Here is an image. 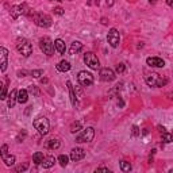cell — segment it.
<instances>
[{"mask_svg": "<svg viewBox=\"0 0 173 173\" xmlns=\"http://www.w3.org/2000/svg\"><path fill=\"white\" fill-rule=\"evenodd\" d=\"M157 2V0H150V3H151V4H154V3H156Z\"/></svg>", "mask_w": 173, "mask_h": 173, "instance_id": "cell-43", "label": "cell"}, {"mask_svg": "<svg viewBox=\"0 0 173 173\" xmlns=\"http://www.w3.org/2000/svg\"><path fill=\"white\" fill-rule=\"evenodd\" d=\"M77 78H78V83H80L83 86H91L92 84H93V76H92L89 72H85V70L78 72Z\"/></svg>", "mask_w": 173, "mask_h": 173, "instance_id": "cell-8", "label": "cell"}, {"mask_svg": "<svg viewBox=\"0 0 173 173\" xmlns=\"http://www.w3.org/2000/svg\"><path fill=\"white\" fill-rule=\"evenodd\" d=\"M131 134H132V137H139V135H141V130H139V127H138V126H132Z\"/></svg>", "mask_w": 173, "mask_h": 173, "instance_id": "cell-31", "label": "cell"}, {"mask_svg": "<svg viewBox=\"0 0 173 173\" xmlns=\"http://www.w3.org/2000/svg\"><path fill=\"white\" fill-rule=\"evenodd\" d=\"M42 74H43V70H41V69L32 70V72H31V76H32V77H35V78L41 77V76H42Z\"/></svg>", "mask_w": 173, "mask_h": 173, "instance_id": "cell-32", "label": "cell"}, {"mask_svg": "<svg viewBox=\"0 0 173 173\" xmlns=\"http://www.w3.org/2000/svg\"><path fill=\"white\" fill-rule=\"evenodd\" d=\"M7 151H8V146L7 145H3L2 146V151H0V154H2V158L7 156Z\"/></svg>", "mask_w": 173, "mask_h": 173, "instance_id": "cell-36", "label": "cell"}, {"mask_svg": "<svg viewBox=\"0 0 173 173\" xmlns=\"http://www.w3.org/2000/svg\"><path fill=\"white\" fill-rule=\"evenodd\" d=\"M54 162H56V158H54L53 156H47V157H45V159H43V162L41 165H42L45 169H49V168H51L54 165Z\"/></svg>", "mask_w": 173, "mask_h": 173, "instance_id": "cell-22", "label": "cell"}, {"mask_svg": "<svg viewBox=\"0 0 173 173\" xmlns=\"http://www.w3.org/2000/svg\"><path fill=\"white\" fill-rule=\"evenodd\" d=\"M27 168H29V164H27V162H26V164H23V165H19V166H16V172H24V170H27Z\"/></svg>", "mask_w": 173, "mask_h": 173, "instance_id": "cell-33", "label": "cell"}, {"mask_svg": "<svg viewBox=\"0 0 173 173\" xmlns=\"http://www.w3.org/2000/svg\"><path fill=\"white\" fill-rule=\"evenodd\" d=\"M35 130L39 132L41 135H46L49 132V129H50V124H49V120L45 118V116H38L37 119H34L32 122Z\"/></svg>", "mask_w": 173, "mask_h": 173, "instance_id": "cell-3", "label": "cell"}, {"mask_svg": "<svg viewBox=\"0 0 173 173\" xmlns=\"http://www.w3.org/2000/svg\"><path fill=\"white\" fill-rule=\"evenodd\" d=\"M43 159H45V156H43V153H41V151H37V153H34V156H32V161L37 165L42 164Z\"/></svg>", "mask_w": 173, "mask_h": 173, "instance_id": "cell-23", "label": "cell"}, {"mask_svg": "<svg viewBox=\"0 0 173 173\" xmlns=\"http://www.w3.org/2000/svg\"><path fill=\"white\" fill-rule=\"evenodd\" d=\"M81 130V122H73L72 126H70V132L72 134H76Z\"/></svg>", "mask_w": 173, "mask_h": 173, "instance_id": "cell-26", "label": "cell"}, {"mask_svg": "<svg viewBox=\"0 0 173 173\" xmlns=\"http://www.w3.org/2000/svg\"><path fill=\"white\" fill-rule=\"evenodd\" d=\"M3 161H4V164L7 165V166H11V165L15 164V156H12V154H7L5 157H3Z\"/></svg>", "mask_w": 173, "mask_h": 173, "instance_id": "cell-24", "label": "cell"}, {"mask_svg": "<svg viewBox=\"0 0 173 173\" xmlns=\"http://www.w3.org/2000/svg\"><path fill=\"white\" fill-rule=\"evenodd\" d=\"M27 100H29V91H26V89L18 91V102L20 104H24V103H27Z\"/></svg>", "mask_w": 173, "mask_h": 173, "instance_id": "cell-19", "label": "cell"}, {"mask_svg": "<svg viewBox=\"0 0 173 173\" xmlns=\"http://www.w3.org/2000/svg\"><path fill=\"white\" fill-rule=\"evenodd\" d=\"M16 50L23 57H29L32 53V46L29 39L26 38H18L16 39Z\"/></svg>", "mask_w": 173, "mask_h": 173, "instance_id": "cell-1", "label": "cell"}, {"mask_svg": "<svg viewBox=\"0 0 173 173\" xmlns=\"http://www.w3.org/2000/svg\"><path fill=\"white\" fill-rule=\"evenodd\" d=\"M26 137H27V132H26V130H23V131H20V132L18 134V137H16V141H18V142H22V141H23Z\"/></svg>", "mask_w": 173, "mask_h": 173, "instance_id": "cell-30", "label": "cell"}, {"mask_svg": "<svg viewBox=\"0 0 173 173\" xmlns=\"http://www.w3.org/2000/svg\"><path fill=\"white\" fill-rule=\"evenodd\" d=\"M107 41H108V43H110L111 47H118L119 42H120V35H119L118 30H116V29H111L110 31H108Z\"/></svg>", "mask_w": 173, "mask_h": 173, "instance_id": "cell-10", "label": "cell"}, {"mask_svg": "<svg viewBox=\"0 0 173 173\" xmlns=\"http://www.w3.org/2000/svg\"><path fill=\"white\" fill-rule=\"evenodd\" d=\"M105 4H107L108 7H111V5H114V0H105Z\"/></svg>", "mask_w": 173, "mask_h": 173, "instance_id": "cell-40", "label": "cell"}, {"mask_svg": "<svg viewBox=\"0 0 173 173\" xmlns=\"http://www.w3.org/2000/svg\"><path fill=\"white\" fill-rule=\"evenodd\" d=\"M7 86H8V78H5L4 84H3V86H2V93H0V99L2 100L7 99Z\"/></svg>", "mask_w": 173, "mask_h": 173, "instance_id": "cell-25", "label": "cell"}, {"mask_svg": "<svg viewBox=\"0 0 173 173\" xmlns=\"http://www.w3.org/2000/svg\"><path fill=\"white\" fill-rule=\"evenodd\" d=\"M45 147L49 149V150H57L59 147V141L58 139H49L46 141Z\"/></svg>", "mask_w": 173, "mask_h": 173, "instance_id": "cell-20", "label": "cell"}, {"mask_svg": "<svg viewBox=\"0 0 173 173\" xmlns=\"http://www.w3.org/2000/svg\"><path fill=\"white\" fill-rule=\"evenodd\" d=\"M29 7H27L26 4H22V5H14V7H11V16H12V19H18L20 15H29Z\"/></svg>", "mask_w": 173, "mask_h": 173, "instance_id": "cell-9", "label": "cell"}, {"mask_svg": "<svg viewBox=\"0 0 173 173\" xmlns=\"http://www.w3.org/2000/svg\"><path fill=\"white\" fill-rule=\"evenodd\" d=\"M116 72H118V73H123L124 72V64H122V62H120V64L116 65Z\"/></svg>", "mask_w": 173, "mask_h": 173, "instance_id": "cell-37", "label": "cell"}, {"mask_svg": "<svg viewBox=\"0 0 173 173\" xmlns=\"http://www.w3.org/2000/svg\"><path fill=\"white\" fill-rule=\"evenodd\" d=\"M84 157H85V151H84L81 147H74V149H72V151H70V159L74 162L83 159Z\"/></svg>", "mask_w": 173, "mask_h": 173, "instance_id": "cell-14", "label": "cell"}, {"mask_svg": "<svg viewBox=\"0 0 173 173\" xmlns=\"http://www.w3.org/2000/svg\"><path fill=\"white\" fill-rule=\"evenodd\" d=\"M18 102V91L16 89H12V91L10 92V95H8V107L10 108H14V105H15V103Z\"/></svg>", "mask_w": 173, "mask_h": 173, "instance_id": "cell-16", "label": "cell"}, {"mask_svg": "<svg viewBox=\"0 0 173 173\" xmlns=\"http://www.w3.org/2000/svg\"><path fill=\"white\" fill-rule=\"evenodd\" d=\"M58 162H59V165H61V166L65 168L68 165V162H69V157L65 156V154H61V156L58 157Z\"/></svg>", "mask_w": 173, "mask_h": 173, "instance_id": "cell-28", "label": "cell"}, {"mask_svg": "<svg viewBox=\"0 0 173 173\" xmlns=\"http://www.w3.org/2000/svg\"><path fill=\"white\" fill-rule=\"evenodd\" d=\"M54 46H56V50L58 51V54H65L66 51V46H65V42L62 39H56L54 41Z\"/></svg>", "mask_w": 173, "mask_h": 173, "instance_id": "cell-18", "label": "cell"}, {"mask_svg": "<svg viewBox=\"0 0 173 173\" xmlns=\"http://www.w3.org/2000/svg\"><path fill=\"white\" fill-rule=\"evenodd\" d=\"M162 141H164L165 143L173 142V134H170V132H168V131L162 132Z\"/></svg>", "mask_w": 173, "mask_h": 173, "instance_id": "cell-27", "label": "cell"}, {"mask_svg": "<svg viewBox=\"0 0 173 173\" xmlns=\"http://www.w3.org/2000/svg\"><path fill=\"white\" fill-rule=\"evenodd\" d=\"M84 62H85L86 66H89L91 69H93V70H97L100 68L99 58H97L92 51H88V53L84 54Z\"/></svg>", "mask_w": 173, "mask_h": 173, "instance_id": "cell-7", "label": "cell"}, {"mask_svg": "<svg viewBox=\"0 0 173 173\" xmlns=\"http://www.w3.org/2000/svg\"><path fill=\"white\" fill-rule=\"evenodd\" d=\"M83 50V43L78 42V41H74V42L70 45V49H69V54L70 56H74V54L80 53Z\"/></svg>", "mask_w": 173, "mask_h": 173, "instance_id": "cell-15", "label": "cell"}, {"mask_svg": "<svg viewBox=\"0 0 173 173\" xmlns=\"http://www.w3.org/2000/svg\"><path fill=\"white\" fill-rule=\"evenodd\" d=\"M120 169L123 170V172H130L131 170V164L127 161H122L120 162Z\"/></svg>", "mask_w": 173, "mask_h": 173, "instance_id": "cell-29", "label": "cell"}, {"mask_svg": "<svg viewBox=\"0 0 173 173\" xmlns=\"http://www.w3.org/2000/svg\"><path fill=\"white\" fill-rule=\"evenodd\" d=\"M31 18H32V22H34L38 27H43V29H46V27L51 26V18L49 15H46V14L32 12Z\"/></svg>", "mask_w": 173, "mask_h": 173, "instance_id": "cell-2", "label": "cell"}, {"mask_svg": "<svg viewBox=\"0 0 173 173\" xmlns=\"http://www.w3.org/2000/svg\"><path fill=\"white\" fill-rule=\"evenodd\" d=\"M100 80L102 81H105V83H110V81H114L115 80V72H114L112 69H110V68H102L100 69Z\"/></svg>", "mask_w": 173, "mask_h": 173, "instance_id": "cell-11", "label": "cell"}, {"mask_svg": "<svg viewBox=\"0 0 173 173\" xmlns=\"http://www.w3.org/2000/svg\"><path fill=\"white\" fill-rule=\"evenodd\" d=\"M168 83L166 78H162L158 73H150L146 76V84L149 86H162Z\"/></svg>", "mask_w": 173, "mask_h": 173, "instance_id": "cell-5", "label": "cell"}, {"mask_svg": "<svg viewBox=\"0 0 173 173\" xmlns=\"http://www.w3.org/2000/svg\"><path fill=\"white\" fill-rule=\"evenodd\" d=\"M54 14H56V15H58V16H62V15H64V10H62V8L61 7H56V8H54Z\"/></svg>", "mask_w": 173, "mask_h": 173, "instance_id": "cell-35", "label": "cell"}, {"mask_svg": "<svg viewBox=\"0 0 173 173\" xmlns=\"http://www.w3.org/2000/svg\"><path fill=\"white\" fill-rule=\"evenodd\" d=\"M66 85H68V89H69V95H70V102H72L73 105L77 104V99H76V93H74V88H73L72 83L70 81H66Z\"/></svg>", "mask_w": 173, "mask_h": 173, "instance_id": "cell-21", "label": "cell"}, {"mask_svg": "<svg viewBox=\"0 0 173 173\" xmlns=\"http://www.w3.org/2000/svg\"><path fill=\"white\" fill-rule=\"evenodd\" d=\"M29 92L30 93H32V95H35V96H38V95H39V91H38V88L35 85H31L29 88Z\"/></svg>", "mask_w": 173, "mask_h": 173, "instance_id": "cell-34", "label": "cell"}, {"mask_svg": "<svg viewBox=\"0 0 173 173\" xmlns=\"http://www.w3.org/2000/svg\"><path fill=\"white\" fill-rule=\"evenodd\" d=\"M157 129H158V131L161 132V134H162V132H165V131H166V129H165V127H162V126H158V127H157Z\"/></svg>", "mask_w": 173, "mask_h": 173, "instance_id": "cell-39", "label": "cell"}, {"mask_svg": "<svg viewBox=\"0 0 173 173\" xmlns=\"http://www.w3.org/2000/svg\"><path fill=\"white\" fill-rule=\"evenodd\" d=\"M0 69L2 72H5L7 69V65H8V51L5 47H0Z\"/></svg>", "mask_w": 173, "mask_h": 173, "instance_id": "cell-12", "label": "cell"}, {"mask_svg": "<svg viewBox=\"0 0 173 173\" xmlns=\"http://www.w3.org/2000/svg\"><path fill=\"white\" fill-rule=\"evenodd\" d=\"M146 64L151 68H164L165 66L164 59L159 58V57H149V58L146 59Z\"/></svg>", "mask_w": 173, "mask_h": 173, "instance_id": "cell-13", "label": "cell"}, {"mask_svg": "<svg viewBox=\"0 0 173 173\" xmlns=\"http://www.w3.org/2000/svg\"><path fill=\"white\" fill-rule=\"evenodd\" d=\"M93 137H95V130L92 129V127H86V129H84L83 131L76 137V142H78V143L91 142V141L93 139Z\"/></svg>", "mask_w": 173, "mask_h": 173, "instance_id": "cell-6", "label": "cell"}, {"mask_svg": "<svg viewBox=\"0 0 173 173\" xmlns=\"http://www.w3.org/2000/svg\"><path fill=\"white\" fill-rule=\"evenodd\" d=\"M27 72H24V70H20V72H18V76L19 77H24V74H26Z\"/></svg>", "mask_w": 173, "mask_h": 173, "instance_id": "cell-41", "label": "cell"}, {"mask_svg": "<svg viewBox=\"0 0 173 173\" xmlns=\"http://www.w3.org/2000/svg\"><path fill=\"white\" fill-rule=\"evenodd\" d=\"M166 4L169 5V7H173V0H166Z\"/></svg>", "mask_w": 173, "mask_h": 173, "instance_id": "cell-42", "label": "cell"}, {"mask_svg": "<svg viewBox=\"0 0 173 173\" xmlns=\"http://www.w3.org/2000/svg\"><path fill=\"white\" fill-rule=\"evenodd\" d=\"M39 47L41 50L43 51V54H46V56H53L54 54V49H56V46H54V42L50 39L49 37H45L42 38V39L39 41Z\"/></svg>", "mask_w": 173, "mask_h": 173, "instance_id": "cell-4", "label": "cell"}, {"mask_svg": "<svg viewBox=\"0 0 173 173\" xmlns=\"http://www.w3.org/2000/svg\"><path fill=\"white\" fill-rule=\"evenodd\" d=\"M51 2H53V0H51ZM56 2H64V0H56Z\"/></svg>", "mask_w": 173, "mask_h": 173, "instance_id": "cell-44", "label": "cell"}, {"mask_svg": "<svg viewBox=\"0 0 173 173\" xmlns=\"http://www.w3.org/2000/svg\"><path fill=\"white\" fill-rule=\"evenodd\" d=\"M56 68H57V70L58 72H62V73H65V72H68V70H70V68H72V65H70V62L69 61H59L58 64L56 65Z\"/></svg>", "mask_w": 173, "mask_h": 173, "instance_id": "cell-17", "label": "cell"}, {"mask_svg": "<svg viewBox=\"0 0 173 173\" xmlns=\"http://www.w3.org/2000/svg\"><path fill=\"white\" fill-rule=\"evenodd\" d=\"M96 172H110V169L108 168H97Z\"/></svg>", "mask_w": 173, "mask_h": 173, "instance_id": "cell-38", "label": "cell"}]
</instances>
